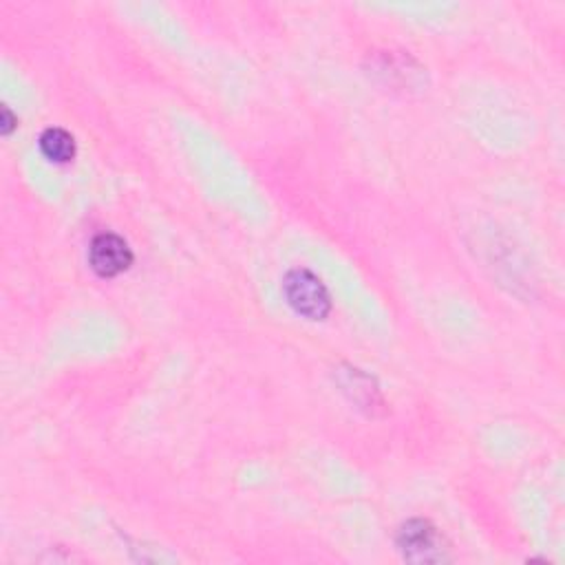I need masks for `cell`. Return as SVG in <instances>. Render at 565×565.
<instances>
[{
	"label": "cell",
	"mask_w": 565,
	"mask_h": 565,
	"mask_svg": "<svg viewBox=\"0 0 565 565\" xmlns=\"http://www.w3.org/2000/svg\"><path fill=\"white\" fill-rule=\"evenodd\" d=\"M287 305L307 320H324L331 313V296L327 285L307 267H294L282 278Z\"/></svg>",
	"instance_id": "6da1fadb"
},
{
	"label": "cell",
	"mask_w": 565,
	"mask_h": 565,
	"mask_svg": "<svg viewBox=\"0 0 565 565\" xmlns=\"http://www.w3.org/2000/svg\"><path fill=\"white\" fill-rule=\"evenodd\" d=\"M395 543L402 558L408 563H444L450 558L441 532L422 516L402 523Z\"/></svg>",
	"instance_id": "7a4b0ae2"
},
{
	"label": "cell",
	"mask_w": 565,
	"mask_h": 565,
	"mask_svg": "<svg viewBox=\"0 0 565 565\" xmlns=\"http://www.w3.org/2000/svg\"><path fill=\"white\" fill-rule=\"evenodd\" d=\"M132 260V249L115 232H99L88 245V265L99 278H115L124 274Z\"/></svg>",
	"instance_id": "3957f363"
},
{
	"label": "cell",
	"mask_w": 565,
	"mask_h": 565,
	"mask_svg": "<svg viewBox=\"0 0 565 565\" xmlns=\"http://www.w3.org/2000/svg\"><path fill=\"white\" fill-rule=\"evenodd\" d=\"M40 152L53 163H71L77 154L75 137L62 126H49L38 139Z\"/></svg>",
	"instance_id": "277c9868"
},
{
	"label": "cell",
	"mask_w": 565,
	"mask_h": 565,
	"mask_svg": "<svg viewBox=\"0 0 565 565\" xmlns=\"http://www.w3.org/2000/svg\"><path fill=\"white\" fill-rule=\"evenodd\" d=\"M15 117L11 115V110L7 106H2V135H11V130L15 128Z\"/></svg>",
	"instance_id": "5b68a950"
}]
</instances>
